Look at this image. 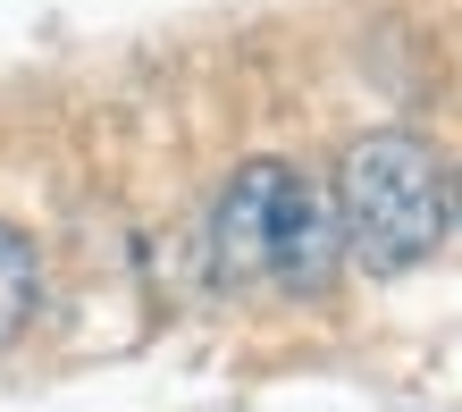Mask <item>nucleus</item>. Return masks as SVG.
Instances as JSON below:
<instances>
[{
	"label": "nucleus",
	"instance_id": "obj_1",
	"mask_svg": "<svg viewBox=\"0 0 462 412\" xmlns=\"http://www.w3.org/2000/svg\"><path fill=\"white\" fill-rule=\"evenodd\" d=\"M337 228H345V261L370 278H403L446 244L454 228V185L438 169V152L412 126H370L353 135L337 160Z\"/></svg>",
	"mask_w": 462,
	"mask_h": 412
},
{
	"label": "nucleus",
	"instance_id": "obj_2",
	"mask_svg": "<svg viewBox=\"0 0 462 412\" xmlns=\"http://www.w3.org/2000/svg\"><path fill=\"white\" fill-rule=\"evenodd\" d=\"M286 194H294L286 160H244V169L219 185V202H210V278H219L227 295L269 286V253H278Z\"/></svg>",
	"mask_w": 462,
	"mask_h": 412
},
{
	"label": "nucleus",
	"instance_id": "obj_3",
	"mask_svg": "<svg viewBox=\"0 0 462 412\" xmlns=\"http://www.w3.org/2000/svg\"><path fill=\"white\" fill-rule=\"evenodd\" d=\"M345 269V228H337V194L294 169V194L278 219V253H269V286L278 295H328Z\"/></svg>",
	"mask_w": 462,
	"mask_h": 412
},
{
	"label": "nucleus",
	"instance_id": "obj_4",
	"mask_svg": "<svg viewBox=\"0 0 462 412\" xmlns=\"http://www.w3.org/2000/svg\"><path fill=\"white\" fill-rule=\"evenodd\" d=\"M34 304H42V253H34V236L17 219H0V353L25 337Z\"/></svg>",
	"mask_w": 462,
	"mask_h": 412
},
{
	"label": "nucleus",
	"instance_id": "obj_5",
	"mask_svg": "<svg viewBox=\"0 0 462 412\" xmlns=\"http://www.w3.org/2000/svg\"><path fill=\"white\" fill-rule=\"evenodd\" d=\"M446 185H454V228H462V169H454V177H446Z\"/></svg>",
	"mask_w": 462,
	"mask_h": 412
}]
</instances>
